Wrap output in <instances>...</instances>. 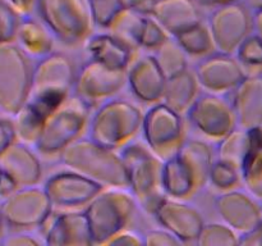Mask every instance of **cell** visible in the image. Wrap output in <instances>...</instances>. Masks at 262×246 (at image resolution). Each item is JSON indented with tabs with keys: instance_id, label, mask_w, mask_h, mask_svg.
I'll use <instances>...</instances> for the list:
<instances>
[{
	"instance_id": "74e56055",
	"label": "cell",
	"mask_w": 262,
	"mask_h": 246,
	"mask_svg": "<svg viewBox=\"0 0 262 246\" xmlns=\"http://www.w3.org/2000/svg\"><path fill=\"white\" fill-rule=\"evenodd\" d=\"M170 37L165 28L152 17L147 14L145 27H143L142 37H141V48L145 50L155 51L160 48L168 38Z\"/></svg>"
},
{
	"instance_id": "f6af8a7d",
	"label": "cell",
	"mask_w": 262,
	"mask_h": 246,
	"mask_svg": "<svg viewBox=\"0 0 262 246\" xmlns=\"http://www.w3.org/2000/svg\"><path fill=\"white\" fill-rule=\"evenodd\" d=\"M154 3L155 0H122L123 8H133V9H138L146 14H150Z\"/></svg>"
},
{
	"instance_id": "e0dca14e",
	"label": "cell",
	"mask_w": 262,
	"mask_h": 246,
	"mask_svg": "<svg viewBox=\"0 0 262 246\" xmlns=\"http://www.w3.org/2000/svg\"><path fill=\"white\" fill-rule=\"evenodd\" d=\"M159 224L182 243H196L205 222L201 213L186 200L166 196L154 212Z\"/></svg>"
},
{
	"instance_id": "52a82bcc",
	"label": "cell",
	"mask_w": 262,
	"mask_h": 246,
	"mask_svg": "<svg viewBox=\"0 0 262 246\" xmlns=\"http://www.w3.org/2000/svg\"><path fill=\"white\" fill-rule=\"evenodd\" d=\"M77 71L67 54L53 51L33 66L30 99L49 113L71 96L76 84Z\"/></svg>"
},
{
	"instance_id": "5bb4252c",
	"label": "cell",
	"mask_w": 262,
	"mask_h": 246,
	"mask_svg": "<svg viewBox=\"0 0 262 246\" xmlns=\"http://www.w3.org/2000/svg\"><path fill=\"white\" fill-rule=\"evenodd\" d=\"M127 85V69L107 67L100 61L91 60L77 72L74 95L87 104L104 102L114 97Z\"/></svg>"
},
{
	"instance_id": "ffe728a7",
	"label": "cell",
	"mask_w": 262,
	"mask_h": 246,
	"mask_svg": "<svg viewBox=\"0 0 262 246\" xmlns=\"http://www.w3.org/2000/svg\"><path fill=\"white\" fill-rule=\"evenodd\" d=\"M33 146L15 140L0 154V168L17 187L38 184L42 177V164Z\"/></svg>"
},
{
	"instance_id": "1f68e13d",
	"label": "cell",
	"mask_w": 262,
	"mask_h": 246,
	"mask_svg": "<svg viewBox=\"0 0 262 246\" xmlns=\"http://www.w3.org/2000/svg\"><path fill=\"white\" fill-rule=\"evenodd\" d=\"M166 78L181 73L188 68V54L183 50L178 41L170 36L152 54Z\"/></svg>"
},
{
	"instance_id": "f907efd6",
	"label": "cell",
	"mask_w": 262,
	"mask_h": 246,
	"mask_svg": "<svg viewBox=\"0 0 262 246\" xmlns=\"http://www.w3.org/2000/svg\"><path fill=\"white\" fill-rule=\"evenodd\" d=\"M2 178H3V171L2 168H0V182H2Z\"/></svg>"
},
{
	"instance_id": "ab89813d",
	"label": "cell",
	"mask_w": 262,
	"mask_h": 246,
	"mask_svg": "<svg viewBox=\"0 0 262 246\" xmlns=\"http://www.w3.org/2000/svg\"><path fill=\"white\" fill-rule=\"evenodd\" d=\"M143 245L147 246H178L183 245L173 233L166 231L165 228L158 230H148L143 233Z\"/></svg>"
},
{
	"instance_id": "d6a6232c",
	"label": "cell",
	"mask_w": 262,
	"mask_h": 246,
	"mask_svg": "<svg viewBox=\"0 0 262 246\" xmlns=\"http://www.w3.org/2000/svg\"><path fill=\"white\" fill-rule=\"evenodd\" d=\"M241 235L228 224L205 223L196 243L200 246H235L239 245Z\"/></svg>"
},
{
	"instance_id": "7bdbcfd3",
	"label": "cell",
	"mask_w": 262,
	"mask_h": 246,
	"mask_svg": "<svg viewBox=\"0 0 262 246\" xmlns=\"http://www.w3.org/2000/svg\"><path fill=\"white\" fill-rule=\"evenodd\" d=\"M239 245L262 246V219L252 228V230L241 235Z\"/></svg>"
},
{
	"instance_id": "7402d4cb",
	"label": "cell",
	"mask_w": 262,
	"mask_h": 246,
	"mask_svg": "<svg viewBox=\"0 0 262 246\" xmlns=\"http://www.w3.org/2000/svg\"><path fill=\"white\" fill-rule=\"evenodd\" d=\"M43 242L51 246L94 245L86 213L69 210L53 218L43 235Z\"/></svg>"
},
{
	"instance_id": "ba28073f",
	"label": "cell",
	"mask_w": 262,
	"mask_h": 246,
	"mask_svg": "<svg viewBox=\"0 0 262 246\" xmlns=\"http://www.w3.org/2000/svg\"><path fill=\"white\" fill-rule=\"evenodd\" d=\"M137 204L135 195L125 189H102L84 209L94 245H104L112 236L125 230Z\"/></svg>"
},
{
	"instance_id": "d4e9b609",
	"label": "cell",
	"mask_w": 262,
	"mask_h": 246,
	"mask_svg": "<svg viewBox=\"0 0 262 246\" xmlns=\"http://www.w3.org/2000/svg\"><path fill=\"white\" fill-rule=\"evenodd\" d=\"M86 50L91 60L100 61L112 68L127 69L132 61L133 50L106 31L92 33L86 41Z\"/></svg>"
},
{
	"instance_id": "4316f807",
	"label": "cell",
	"mask_w": 262,
	"mask_h": 246,
	"mask_svg": "<svg viewBox=\"0 0 262 246\" xmlns=\"http://www.w3.org/2000/svg\"><path fill=\"white\" fill-rule=\"evenodd\" d=\"M250 144L241 167L242 183L247 191L262 200V126L248 130Z\"/></svg>"
},
{
	"instance_id": "2e32d148",
	"label": "cell",
	"mask_w": 262,
	"mask_h": 246,
	"mask_svg": "<svg viewBox=\"0 0 262 246\" xmlns=\"http://www.w3.org/2000/svg\"><path fill=\"white\" fill-rule=\"evenodd\" d=\"M193 72L205 91L223 95L232 92L246 77L237 56L220 51L201 58Z\"/></svg>"
},
{
	"instance_id": "9a60e30c",
	"label": "cell",
	"mask_w": 262,
	"mask_h": 246,
	"mask_svg": "<svg viewBox=\"0 0 262 246\" xmlns=\"http://www.w3.org/2000/svg\"><path fill=\"white\" fill-rule=\"evenodd\" d=\"M54 208L76 209L89 204L104 187L83 174L67 168L49 177L43 184Z\"/></svg>"
},
{
	"instance_id": "3957f363",
	"label": "cell",
	"mask_w": 262,
	"mask_h": 246,
	"mask_svg": "<svg viewBox=\"0 0 262 246\" xmlns=\"http://www.w3.org/2000/svg\"><path fill=\"white\" fill-rule=\"evenodd\" d=\"M142 110L125 99H112L102 102L91 114L89 137L109 149H122L142 132Z\"/></svg>"
},
{
	"instance_id": "f546056e",
	"label": "cell",
	"mask_w": 262,
	"mask_h": 246,
	"mask_svg": "<svg viewBox=\"0 0 262 246\" xmlns=\"http://www.w3.org/2000/svg\"><path fill=\"white\" fill-rule=\"evenodd\" d=\"M173 37L178 41L179 45L189 56L204 58L216 51L211 31L209 25L204 20Z\"/></svg>"
},
{
	"instance_id": "cb8c5ba5",
	"label": "cell",
	"mask_w": 262,
	"mask_h": 246,
	"mask_svg": "<svg viewBox=\"0 0 262 246\" xmlns=\"http://www.w3.org/2000/svg\"><path fill=\"white\" fill-rule=\"evenodd\" d=\"M55 40L48 26L32 14L22 17L14 43L32 60H40L54 51Z\"/></svg>"
},
{
	"instance_id": "6da1fadb",
	"label": "cell",
	"mask_w": 262,
	"mask_h": 246,
	"mask_svg": "<svg viewBox=\"0 0 262 246\" xmlns=\"http://www.w3.org/2000/svg\"><path fill=\"white\" fill-rule=\"evenodd\" d=\"M214 150L201 140H186L181 150L164 160L163 187L168 197L188 200L207 183L214 164Z\"/></svg>"
},
{
	"instance_id": "7c38bea8",
	"label": "cell",
	"mask_w": 262,
	"mask_h": 246,
	"mask_svg": "<svg viewBox=\"0 0 262 246\" xmlns=\"http://www.w3.org/2000/svg\"><path fill=\"white\" fill-rule=\"evenodd\" d=\"M216 51L234 54L253 32V12L242 2L212 8L207 20Z\"/></svg>"
},
{
	"instance_id": "b9f144b4",
	"label": "cell",
	"mask_w": 262,
	"mask_h": 246,
	"mask_svg": "<svg viewBox=\"0 0 262 246\" xmlns=\"http://www.w3.org/2000/svg\"><path fill=\"white\" fill-rule=\"evenodd\" d=\"M9 115H0V154L17 140L14 125H13L12 117Z\"/></svg>"
},
{
	"instance_id": "836d02e7",
	"label": "cell",
	"mask_w": 262,
	"mask_h": 246,
	"mask_svg": "<svg viewBox=\"0 0 262 246\" xmlns=\"http://www.w3.org/2000/svg\"><path fill=\"white\" fill-rule=\"evenodd\" d=\"M234 55L246 74L262 73V40L256 33L252 32L242 41Z\"/></svg>"
},
{
	"instance_id": "d590c367",
	"label": "cell",
	"mask_w": 262,
	"mask_h": 246,
	"mask_svg": "<svg viewBox=\"0 0 262 246\" xmlns=\"http://www.w3.org/2000/svg\"><path fill=\"white\" fill-rule=\"evenodd\" d=\"M22 15L7 2L0 0V44L14 43Z\"/></svg>"
},
{
	"instance_id": "5b68a950",
	"label": "cell",
	"mask_w": 262,
	"mask_h": 246,
	"mask_svg": "<svg viewBox=\"0 0 262 246\" xmlns=\"http://www.w3.org/2000/svg\"><path fill=\"white\" fill-rule=\"evenodd\" d=\"M125 164L130 192L138 204L154 214L166 197L163 187L164 160L151 151L147 145L129 142L120 151Z\"/></svg>"
},
{
	"instance_id": "f1b7e54d",
	"label": "cell",
	"mask_w": 262,
	"mask_h": 246,
	"mask_svg": "<svg viewBox=\"0 0 262 246\" xmlns=\"http://www.w3.org/2000/svg\"><path fill=\"white\" fill-rule=\"evenodd\" d=\"M46 115L48 113L43 112L37 104L28 100L12 117L17 140L35 146Z\"/></svg>"
},
{
	"instance_id": "8992f818",
	"label": "cell",
	"mask_w": 262,
	"mask_h": 246,
	"mask_svg": "<svg viewBox=\"0 0 262 246\" xmlns=\"http://www.w3.org/2000/svg\"><path fill=\"white\" fill-rule=\"evenodd\" d=\"M35 10L54 37L67 46L86 43L96 27L87 0H36Z\"/></svg>"
},
{
	"instance_id": "c3c4849f",
	"label": "cell",
	"mask_w": 262,
	"mask_h": 246,
	"mask_svg": "<svg viewBox=\"0 0 262 246\" xmlns=\"http://www.w3.org/2000/svg\"><path fill=\"white\" fill-rule=\"evenodd\" d=\"M7 232H8V225H7V222H5V219H4V215H3V213H2V207H0V245H2V242H3V240H4Z\"/></svg>"
},
{
	"instance_id": "7a4b0ae2",
	"label": "cell",
	"mask_w": 262,
	"mask_h": 246,
	"mask_svg": "<svg viewBox=\"0 0 262 246\" xmlns=\"http://www.w3.org/2000/svg\"><path fill=\"white\" fill-rule=\"evenodd\" d=\"M60 160L66 168L83 174L104 189H129L122 155L90 137L72 142L60 153Z\"/></svg>"
},
{
	"instance_id": "8d00e7d4",
	"label": "cell",
	"mask_w": 262,
	"mask_h": 246,
	"mask_svg": "<svg viewBox=\"0 0 262 246\" xmlns=\"http://www.w3.org/2000/svg\"><path fill=\"white\" fill-rule=\"evenodd\" d=\"M96 27L106 28L110 20L123 9L122 0H87Z\"/></svg>"
},
{
	"instance_id": "e575fe53",
	"label": "cell",
	"mask_w": 262,
	"mask_h": 246,
	"mask_svg": "<svg viewBox=\"0 0 262 246\" xmlns=\"http://www.w3.org/2000/svg\"><path fill=\"white\" fill-rule=\"evenodd\" d=\"M242 182L241 171L227 161L215 159L209 174V183L220 192L229 191Z\"/></svg>"
},
{
	"instance_id": "603a6c76",
	"label": "cell",
	"mask_w": 262,
	"mask_h": 246,
	"mask_svg": "<svg viewBox=\"0 0 262 246\" xmlns=\"http://www.w3.org/2000/svg\"><path fill=\"white\" fill-rule=\"evenodd\" d=\"M150 15L170 36H177L202 22V14L194 0H155Z\"/></svg>"
},
{
	"instance_id": "4dcf8cb0",
	"label": "cell",
	"mask_w": 262,
	"mask_h": 246,
	"mask_svg": "<svg viewBox=\"0 0 262 246\" xmlns=\"http://www.w3.org/2000/svg\"><path fill=\"white\" fill-rule=\"evenodd\" d=\"M248 144H250L248 130L235 127L232 132H229L222 140L217 141L215 156L219 160L227 161V163L237 167L241 171L243 159L247 153Z\"/></svg>"
},
{
	"instance_id": "bcb514c9",
	"label": "cell",
	"mask_w": 262,
	"mask_h": 246,
	"mask_svg": "<svg viewBox=\"0 0 262 246\" xmlns=\"http://www.w3.org/2000/svg\"><path fill=\"white\" fill-rule=\"evenodd\" d=\"M253 33L262 40V10L253 12Z\"/></svg>"
},
{
	"instance_id": "7dc6e473",
	"label": "cell",
	"mask_w": 262,
	"mask_h": 246,
	"mask_svg": "<svg viewBox=\"0 0 262 246\" xmlns=\"http://www.w3.org/2000/svg\"><path fill=\"white\" fill-rule=\"evenodd\" d=\"M235 2H241V0H200L201 4L206 5V7H210V8L220 7V5L230 4V3H235Z\"/></svg>"
},
{
	"instance_id": "ee69618b",
	"label": "cell",
	"mask_w": 262,
	"mask_h": 246,
	"mask_svg": "<svg viewBox=\"0 0 262 246\" xmlns=\"http://www.w3.org/2000/svg\"><path fill=\"white\" fill-rule=\"evenodd\" d=\"M22 17L32 14L36 8V0H7Z\"/></svg>"
},
{
	"instance_id": "9c48e42d",
	"label": "cell",
	"mask_w": 262,
	"mask_h": 246,
	"mask_svg": "<svg viewBox=\"0 0 262 246\" xmlns=\"http://www.w3.org/2000/svg\"><path fill=\"white\" fill-rule=\"evenodd\" d=\"M33 66L15 43L0 44V114L13 117L28 101Z\"/></svg>"
},
{
	"instance_id": "30bf717a",
	"label": "cell",
	"mask_w": 262,
	"mask_h": 246,
	"mask_svg": "<svg viewBox=\"0 0 262 246\" xmlns=\"http://www.w3.org/2000/svg\"><path fill=\"white\" fill-rule=\"evenodd\" d=\"M142 135L151 151L166 160L176 155L187 140L183 115L163 101L152 104L143 115Z\"/></svg>"
},
{
	"instance_id": "ac0fdd59",
	"label": "cell",
	"mask_w": 262,
	"mask_h": 246,
	"mask_svg": "<svg viewBox=\"0 0 262 246\" xmlns=\"http://www.w3.org/2000/svg\"><path fill=\"white\" fill-rule=\"evenodd\" d=\"M248 191L233 189L217 195L215 210L225 224L243 235L262 219V205Z\"/></svg>"
},
{
	"instance_id": "60d3db41",
	"label": "cell",
	"mask_w": 262,
	"mask_h": 246,
	"mask_svg": "<svg viewBox=\"0 0 262 246\" xmlns=\"http://www.w3.org/2000/svg\"><path fill=\"white\" fill-rule=\"evenodd\" d=\"M104 245L112 246H140L143 245V236L136 231H130L128 228L115 233L109 238Z\"/></svg>"
},
{
	"instance_id": "44dd1931",
	"label": "cell",
	"mask_w": 262,
	"mask_h": 246,
	"mask_svg": "<svg viewBox=\"0 0 262 246\" xmlns=\"http://www.w3.org/2000/svg\"><path fill=\"white\" fill-rule=\"evenodd\" d=\"M230 94L238 127L251 130L262 126V73L246 74Z\"/></svg>"
},
{
	"instance_id": "8fae6325",
	"label": "cell",
	"mask_w": 262,
	"mask_h": 246,
	"mask_svg": "<svg viewBox=\"0 0 262 246\" xmlns=\"http://www.w3.org/2000/svg\"><path fill=\"white\" fill-rule=\"evenodd\" d=\"M8 230H36L53 214V204L45 189L37 184L15 189L0 200Z\"/></svg>"
},
{
	"instance_id": "277c9868",
	"label": "cell",
	"mask_w": 262,
	"mask_h": 246,
	"mask_svg": "<svg viewBox=\"0 0 262 246\" xmlns=\"http://www.w3.org/2000/svg\"><path fill=\"white\" fill-rule=\"evenodd\" d=\"M90 118L91 105L77 95H71L46 115L33 148L42 155H60L64 149L81 138Z\"/></svg>"
},
{
	"instance_id": "681fc988",
	"label": "cell",
	"mask_w": 262,
	"mask_h": 246,
	"mask_svg": "<svg viewBox=\"0 0 262 246\" xmlns=\"http://www.w3.org/2000/svg\"><path fill=\"white\" fill-rule=\"evenodd\" d=\"M243 3H245L252 12L262 10V0H245Z\"/></svg>"
},
{
	"instance_id": "4fadbf2b",
	"label": "cell",
	"mask_w": 262,
	"mask_h": 246,
	"mask_svg": "<svg viewBox=\"0 0 262 246\" xmlns=\"http://www.w3.org/2000/svg\"><path fill=\"white\" fill-rule=\"evenodd\" d=\"M187 117L196 131L214 141L222 140L238 127L230 99L223 94L207 91L200 94L187 113Z\"/></svg>"
},
{
	"instance_id": "484cf974",
	"label": "cell",
	"mask_w": 262,
	"mask_h": 246,
	"mask_svg": "<svg viewBox=\"0 0 262 246\" xmlns=\"http://www.w3.org/2000/svg\"><path fill=\"white\" fill-rule=\"evenodd\" d=\"M200 87L194 72L188 68L184 69L166 79L163 102L179 114H187L199 97Z\"/></svg>"
},
{
	"instance_id": "d6986e66",
	"label": "cell",
	"mask_w": 262,
	"mask_h": 246,
	"mask_svg": "<svg viewBox=\"0 0 262 246\" xmlns=\"http://www.w3.org/2000/svg\"><path fill=\"white\" fill-rule=\"evenodd\" d=\"M166 79L155 56L151 54L132 59L127 68V84L130 91L140 101L148 104L163 101Z\"/></svg>"
},
{
	"instance_id": "f35d334b",
	"label": "cell",
	"mask_w": 262,
	"mask_h": 246,
	"mask_svg": "<svg viewBox=\"0 0 262 246\" xmlns=\"http://www.w3.org/2000/svg\"><path fill=\"white\" fill-rule=\"evenodd\" d=\"M45 243L30 230H8L2 245L8 246H38Z\"/></svg>"
},
{
	"instance_id": "83f0119b",
	"label": "cell",
	"mask_w": 262,
	"mask_h": 246,
	"mask_svg": "<svg viewBox=\"0 0 262 246\" xmlns=\"http://www.w3.org/2000/svg\"><path fill=\"white\" fill-rule=\"evenodd\" d=\"M147 14L133 8H123L106 26V32L124 44L130 50L141 48L143 27Z\"/></svg>"
}]
</instances>
